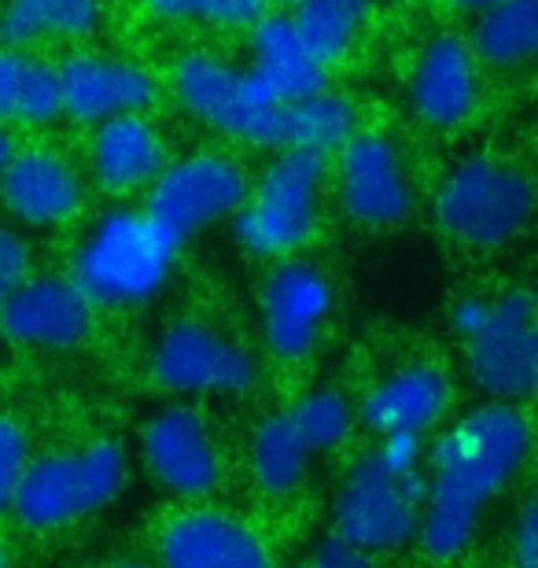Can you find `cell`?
<instances>
[{
    "label": "cell",
    "instance_id": "cell-3",
    "mask_svg": "<svg viewBox=\"0 0 538 568\" xmlns=\"http://www.w3.org/2000/svg\"><path fill=\"white\" fill-rule=\"evenodd\" d=\"M531 170L498 152H468L435 189V225L473 252H501L535 222Z\"/></svg>",
    "mask_w": 538,
    "mask_h": 568
},
{
    "label": "cell",
    "instance_id": "cell-20",
    "mask_svg": "<svg viewBox=\"0 0 538 568\" xmlns=\"http://www.w3.org/2000/svg\"><path fill=\"white\" fill-rule=\"evenodd\" d=\"M454 403V384L435 362H409L369 388L362 422L380 436H425Z\"/></svg>",
    "mask_w": 538,
    "mask_h": 568
},
{
    "label": "cell",
    "instance_id": "cell-36",
    "mask_svg": "<svg viewBox=\"0 0 538 568\" xmlns=\"http://www.w3.org/2000/svg\"><path fill=\"white\" fill-rule=\"evenodd\" d=\"M104 568H152V565H141V561H111Z\"/></svg>",
    "mask_w": 538,
    "mask_h": 568
},
{
    "label": "cell",
    "instance_id": "cell-13",
    "mask_svg": "<svg viewBox=\"0 0 538 568\" xmlns=\"http://www.w3.org/2000/svg\"><path fill=\"white\" fill-rule=\"evenodd\" d=\"M406 100L417 122L450 133L476 119L484 104V67L461 33H435L414 55L406 74Z\"/></svg>",
    "mask_w": 538,
    "mask_h": 568
},
{
    "label": "cell",
    "instance_id": "cell-33",
    "mask_svg": "<svg viewBox=\"0 0 538 568\" xmlns=\"http://www.w3.org/2000/svg\"><path fill=\"white\" fill-rule=\"evenodd\" d=\"M512 561L517 568H538V517L535 503H524L517 528H512Z\"/></svg>",
    "mask_w": 538,
    "mask_h": 568
},
{
    "label": "cell",
    "instance_id": "cell-10",
    "mask_svg": "<svg viewBox=\"0 0 538 568\" xmlns=\"http://www.w3.org/2000/svg\"><path fill=\"white\" fill-rule=\"evenodd\" d=\"M328 178H336L339 211L362 230H398L414 219V166L392 133L362 126L336 152Z\"/></svg>",
    "mask_w": 538,
    "mask_h": 568
},
{
    "label": "cell",
    "instance_id": "cell-23",
    "mask_svg": "<svg viewBox=\"0 0 538 568\" xmlns=\"http://www.w3.org/2000/svg\"><path fill=\"white\" fill-rule=\"evenodd\" d=\"M63 119L60 67L44 55L0 49V126H52Z\"/></svg>",
    "mask_w": 538,
    "mask_h": 568
},
{
    "label": "cell",
    "instance_id": "cell-15",
    "mask_svg": "<svg viewBox=\"0 0 538 568\" xmlns=\"http://www.w3.org/2000/svg\"><path fill=\"white\" fill-rule=\"evenodd\" d=\"M60 67L63 119L78 126H100L108 119L152 111L159 100V78L144 63L108 52H71Z\"/></svg>",
    "mask_w": 538,
    "mask_h": 568
},
{
    "label": "cell",
    "instance_id": "cell-4",
    "mask_svg": "<svg viewBox=\"0 0 538 568\" xmlns=\"http://www.w3.org/2000/svg\"><path fill=\"white\" fill-rule=\"evenodd\" d=\"M181 244L144 207L100 214L74 252V284L93 306H144L166 288Z\"/></svg>",
    "mask_w": 538,
    "mask_h": 568
},
{
    "label": "cell",
    "instance_id": "cell-35",
    "mask_svg": "<svg viewBox=\"0 0 538 568\" xmlns=\"http://www.w3.org/2000/svg\"><path fill=\"white\" fill-rule=\"evenodd\" d=\"M11 152H16V144H11V138H8V130L0 126V174H4V166H8V159H11Z\"/></svg>",
    "mask_w": 538,
    "mask_h": 568
},
{
    "label": "cell",
    "instance_id": "cell-11",
    "mask_svg": "<svg viewBox=\"0 0 538 568\" xmlns=\"http://www.w3.org/2000/svg\"><path fill=\"white\" fill-rule=\"evenodd\" d=\"M152 381L174 395H247L262 369L255 351L200 317H181L152 347Z\"/></svg>",
    "mask_w": 538,
    "mask_h": 568
},
{
    "label": "cell",
    "instance_id": "cell-29",
    "mask_svg": "<svg viewBox=\"0 0 538 568\" xmlns=\"http://www.w3.org/2000/svg\"><path fill=\"white\" fill-rule=\"evenodd\" d=\"M189 22L200 27L225 30V33H247L255 22H262L273 11V0H185Z\"/></svg>",
    "mask_w": 538,
    "mask_h": 568
},
{
    "label": "cell",
    "instance_id": "cell-28",
    "mask_svg": "<svg viewBox=\"0 0 538 568\" xmlns=\"http://www.w3.org/2000/svg\"><path fill=\"white\" fill-rule=\"evenodd\" d=\"M295 428L303 432V439L311 443L314 454L339 450L354 432V406L347 395L336 388H314L306 392L300 403L288 406Z\"/></svg>",
    "mask_w": 538,
    "mask_h": 568
},
{
    "label": "cell",
    "instance_id": "cell-34",
    "mask_svg": "<svg viewBox=\"0 0 538 568\" xmlns=\"http://www.w3.org/2000/svg\"><path fill=\"white\" fill-rule=\"evenodd\" d=\"M439 4L457 11V16H479V11H487L490 4H498V0H439Z\"/></svg>",
    "mask_w": 538,
    "mask_h": 568
},
{
    "label": "cell",
    "instance_id": "cell-39",
    "mask_svg": "<svg viewBox=\"0 0 538 568\" xmlns=\"http://www.w3.org/2000/svg\"><path fill=\"white\" fill-rule=\"evenodd\" d=\"M0 4H4V0H0Z\"/></svg>",
    "mask_w": 538,
    "mask_h": 568
},
{
    "label": "cell",
    "instance_id": "cell-22",
    "mask_svg": "<svg viewBox=\"0 0 538 568\" xmlns=\"http://www.w3.org/2000/svg\"><path fill=\"white\" fill-rule=\"evenodd\" d=\"M104 0H4L0 4V49L30 52L38 44H82L104 30Z\"/></svg>",
    "mask_w": 538,
    "mask_h": 568
},
{
    "label": "cell",
    "instance_id": "cell-14",
    "mask_svg": "<svg viewBox=\"0 0 538 568\" xmlns=\"http://www.w3.org/2000/svg\"><path fill=\"white\" fill-rule=\"evenodd\" d=\"M141 458L152 480L177 498H203L222 480V450L196 406L174 403L141 428Z\"/></svg>",
    "mask_w": 538,
    "mask_h": 568
},
{
    "label": "cell",
    "instance_id": "cell-5",
    "mask_svg": "<svg viewBox=\"0 0 538 568\" xmlns=\"http://www.w3.org/2000/svg\"><path fill=\"white\" fill-rule=\"evenodd\" d=\"M328 166L332 159L317 152H273L233 214L236 244L266 263L311 247L322 230Z\"/></svg>",
    "mask_w": 538,
    "mask_h": 568
},
{
    "label": "cell",
    "instance_id": "cell-21",
    "mask_svg": "<svg viewBox=\"0 0 538 568\" xmlns=\"http://www.w3.org/2000/svg\"><path fill=\"white\" fill-rule=\"evenodd\" d=\"M247 38H251V60L244 67L251 82L273 104H295V100L328 89V71L306 52L288 11H270L266 19L247 30Z\"/></svg>",
    "mask_w": 538,
    "mask_h": 568
},
{
    "label": "cell",
    "instance_id": "cell-26",
    "mask_svg": "<svg viewBox=\"0 0 538 568\" xmlns=\"http://www.w3.org/2000/svg\"><path fill=\"white\" fill-rule=\"evenodd\" d=\"M362 130V108L351 97L322 89L295 104H284V141L281 152H317L336 155Z\"/></svg>",
    "mask_w": 538,
    "mask_h": 568
},
{
    "label": "cell",
    "instance_id": "cell-27",
    "mask_svg": "<svg viewBox=\"0 0 538 568\" xmlns=\"http://www.w3.org/2000/svg\"><path fill=\"white\" fill-rule=\"evenodd\" d=\"M314 458L317 454L303 439V432L295 428L288 410L266 417L255 432V443H251V469H255V480L270 498L300 491L306 476H311Z\"/></svg>",
    "mask_w": 538,
    "mask_h": 568
},
{
    "label": "cell",
    "instance_id": "cell-17",
    "mask_svg": "<svg viewBox=\"0 0 538 568\" xmlns=\"http://www.w3.org/2000/svg\"><path fill=\"white\" fill-rule=\"evenodd\" d=\"M97 306L71 277L30 274L0 306V333L19 347L74 351L93 333Z\"/></svg>",
    "mask_w": 538,
    "mask_h": 568
},
{
    "label": "cell",
    "instance_id": "cell-24",
    "mask_svg": "<svg viewBox=\"0 0 538 568\" xmlns=\"http://www.w3.org/2000/svg\"><path fill=\"white\" fill-rule=\"evenodd\" d=\"M465 41L484 71H524L538 52V0H498L479 11Z\"/></svg>",
    "mask_w": 538,
    "mask_h": 568
},
{
    "label": "cell",
    "instance_id": "cell-38",
    "mask_svg": "<svg viewBox=\"0 0 538 568\" xmlns=\"http://www.w3.org/2000/svg\"><path fill=\"white\" fill-rule=\"evenodd\" d=\"M0 568H8V550L0 547Z\"/></svg>",
    "mask_w": 538,
    "mask_h": 568
},
{
    "label": "cell",
    "instance_id": "cell-2",
    "mask_svg": "<svg viewBox=\"0 0 538 568\" xmlns=\"http://www.w3.org/2000/svg\"><path fill=\"white\" fill-rule=\"evenodd\" d=\"M425 436H380L351 465L336 498V531L369 554L403 550L417 539L428 476L420 469Z\"/></svg>",
    "mask_w": 538,
    "mask_h": 568
},
{
    "label": "cell",
    "instance_id": "cell-1",
    "mask_svg": "<svg viewBox=\"0 0 538 568\" xmlns=\"http://www.w3.org/2000/svg\"><path fill=\"white\" fill-rule=\"evenodd\" d=\"M531 450L520 403H484L443 432L428 465V495L417 539L435 561L468 550L487 506L512 484Z\"/></svg>",
    "mask_w": 538,
    "mask_h": 568
},
{
    "label": "cell",
    "instance_id": "cell-18",
    "mask_svg": "<svg viewBox=\"0 0 538 568\" xmlns=\"http://www.w3.org/2000/svg\"><path fill=\"white\" fill-rule=\"evenodd\" d=\"M163 568H273L266 539L222 509L177 514L159 536Z\"/></svg>",
    "mask_w": 538,
    "mask_h": 568
},
{
    "label": "cell",
    "instance_id": "cell-12",
    "mask_svg": "<svg viewBox=\"0 0 538 568\" xmlns=\"http://www.w3.org/2000/svg\"><path fill=\"white\" fill-rule=\"evenodd\" d=\"M336 311L332 277L311 258H277L258 288V328L281 362L311 358L328 333Z\"/></svg>",
    "mask_w": 538,
    "mask_h": 568
},
{
    "label": "cell",
    "instance_id": "cell-31",
    "mask_svg": "<svg viewBox=\"0 0 538 568\" xmlns=\"http://www.w3.org/2000/svg\"><path fill=\"white\" fill-rule=\"evenodd\" d=\"M30 277V244L22 241L16 225L0 222V306L8 303V295Z\"/></svg>",
    "mask_w": 538,
    "mask_h": 568
},
{
    "label": "cell",
    "instance_id": "cell-7",
    "mask_svg": "<svg viewBox=\"0 0 538 568\" xmlns=\"http://www.w3.org/2000/svg\"><path fill=\"white\" fill-rule=\"evenodd\" d=\"M170 89L189 119L203 130L262 152H281L284 104L251 82L247 67L211 49H192L170 71Z\"/></svg>",
    "mask_w": 538,
    "mask_h": 568
},
{
    "label": "cell",
    "instance_id": "cell-40",
    "mask_svg": "<svg viewBox=\"0 0 538 568\" xmlns=\"http://www.w3.org/2000/svg\"><path fill=\"white\" fill-rule=\"evenodd\" d=\"M303 568H306V565H303Z\"/></svg>",
    "mask_w": 538,
    "mask_h": 568
},
{
    "label": "cell",
    "instance_id": "cell-16",
    "mask_svg": "<svg viewBox=\"0 0 538 568\" xmlns=\"http://www.w3.org/2000/svg\"><path fill=\"white\" fill-rule=\"evenodd\" d=\"M0 207L27 230H60L85 207V178L55 148H16L0 174Z\"/></svg>",
    "mask_w": 538,
    "mask_h": 568
},
{
    "label": "cell",
    "instance_id": "cell-19",
    "mask_svg": "<svg viewBox=\"0 0 538 568\" xmlns=\"http://www.w3.org/2000/svg\"><path fill=\"white\" fill-rule=\"evenodd\" d=\"M170 163L166 133L159 130L148 111L136 115H119L93 126L89 141V174L104 192L130 196V192H148L152 181L163 174Z\"/></svg>",
    "mask_w": 538,
    "mask_h": 568
},
{
    "label": "cell",
    "instance_id": "cell-8",
    "mask_svg": "<svg viewBox=\"0 0 538 568\" xmlns=\"http://www.w3.org/2000/svg\"><path fill=\"white\" fill-rule=\"evenodd\" d=\"M125 454L114 439H97L74 450H52L30 462L11 495L19 525L55 531L111 506L125 487Z\"/></svg>",
    "mask_w": 538,
    "mask_h": 568
},
{
    "label": "cell",
    "instance_id": "cell-37",
    "mask_svg": "<svg viewBox=\"0 0 538 568\" xmlns=\"http://www.w3.org/2000/svg\"><path fill=\"white\" fill-rule=\"evenodd\" d=\"M281 4H284V8H288V11H292V8H300V4H306V0H281Z\"/></svg>",
    "mask_w": 538,
    "mask_h": 568
},
{
    "label": "cell",
    "instance_id": "cell-9",
    "mask_svg": "<svg viewBox=\"0 0 538 568\" xmlns=\"http://www.w3.org/2000/svg\"><path fill=\"white\" fill-rule=\"evenodd\" d=\"M251 189V174L225 152H189L170 159L148 189L144 211L185 247L211 225L233 222Z\"/></svg>",
    "mask_w": 538,
    "mask_h": 568
},
{
    "label": "cell",
    "instance_id": "cell-25",
    "mask_svg": "<svg viewBox=\"0 0 538 568\" xmlns=\"http://www.w3.org/2000/svg\"><path fill=\"white\" fill-rule=\"evenodd\" d=\"M373 16H376V0H306V4L288 11L306 52L325 71L351 60L354 49L365 38V30H369Z\"/></svg>",
    "mask_w": 538,
    "mask_h": 568
},
{
    "label": "cell",
    "instance_id": "cell-30",
    "mask_svg": "<svg viewBox=\"0 0 538 568\" xmlns=\"http://www.w3.org/2000/svg\"><path fill=\"white\" fill-rule=\"evenodd\" d=\"M30 465V439L16 417L0 414V509L11 506V495Z\"/></svg>",
    "mask_w": 538,
    "mask_h": 568
},
{
    "label": "cell",
    "instance_id": "cell-6",
    "mask_svg": "<svg viewBox=\"0 0 538 568\" xmlns=\"http://www.w3.org/2000/svg\"><path fill=\"white\" fill-rule=\"evenodd\" d=\"M454 333L461 339L468 377L490 403H524L538 384V322L531 292L457 300Z\"/></svg>",
    "mask_w": 538,
    "mask_h": 568
},
{
    "label": "cell",
    "instance_id": "cell-32",
    "mask_svg": "<svg viewBox=\"0 0 538 568\" xmlns=\"http://www.w3.org/2000/svg\"><path fill=\"white\" fill-rule=\"evenodd\" d=\"M306 568H373V554L347 536H339V531H332L314 547V558Z\"/></svg>",
    "mask_w": 538,
    "mask_h": 568
}]
</instances>
